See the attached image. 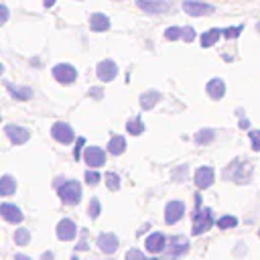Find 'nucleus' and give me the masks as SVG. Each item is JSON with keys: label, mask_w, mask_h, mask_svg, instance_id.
I'll return each instance as SVG.
<instances>
[{"label": "nucleus", "mask_w": 260, "mask_h": 260, "mask_svg": "<svg viewBox=\"0 0 260 260\" xmlns=\"http://www.w3.org/2000/svg\"><path fill=\"white\" fill-rule=\"evenodd\" d=\"M252 175H254V165L242 156H236L232 162H228V167L221 169V179L232 181L236 185H248L252 181Z\"/></svg>", "instance_id": "f257e3e1"}, {"label": "nucleus", "mask_w": 260, "mask_h": 260, "mask_svg": "<svg viewBox=\"0 0 260 260\" xmlns=\"http://www.w3.org/2000/svg\"><path fill=\"white\" fill-rule=\"evenodd\" d=\"M55 189H57V195L59 199L65 203V205H77L83 197V185L77 181V179H65V177H59L55 181Z\"/></svg>", "instance_id": "f03ea898"}, {"label": "nucleus", "mask_w": 260, "mask_h": 260, "mask_svg": "<svg viewBox=\"0 0 260 260\" xmlns=\"http://www.w3.org/2000/svg\"><path fill=\"white\" fill-rule=\"evenodd\" d=\"M189 252V240L185 236H171L167 250H165V260H179L181 256H185Z\"/></svg>", "instance_id": "7ed1b4c3"}, {"label": "nucleus", "mask_w": 260, "mask_h": 260, "mask_svg": "<svg viewBox=\"0 0 260 260\" xmlns=\"http://www.w3.org/2000/svg\"><path fill=\"white\" fill-rule=\"evenodd\" d=\"M118 73H120V67H118V63L114 59H102V61L95 63V77L102 83L114 81L118 77Z\"/></svg>", "instance_id": "20e7f679"}, {"label": "nucleus", "mask_w": 260, "mask_h": 260, "mask_svg": "<svg viewBox=\"0 0 260 260\" xmlns=\"http://www.w3.org/2000/svg\"><path fill=\"white\" fill-rule=\"evenodd\" d=\"M51 75L61 85H73L77 79V69L71 63H57V65H53Z\"/></svg>", "instance_id": "39448f33"}, {"label": "nucleus", "mask_w": 260, "mask_h": 260, "mask_svg": "<svg viewBox=\"0 0 260 260\" xmlns=\"http://www.w3.org/2000/svg\"><path fill=\"white\" fill-rule=\"evenodd\" d=\"M213 209L211 207H203L199 213H193V228H191V234L193 236H201L205 234L207 230H211L213 225Z\"/></svg>", "instance_id": "423d86ee"}, {"label": "nucleus", "mask_w": 260, "mask_h": 260, "mask_svg": "<svg viewBox=\"0 0 260 260\" xmlns=\"http://www.w3.org/2000/svg\"><path fill=\"white\" fill-rule=\"evenodd\" d=\"M181 8L185 10L187 16H195V18H201L205 14H211L215 12V6L205 2V0H183Z\"/></svg>", "instance_id": "0eeeda50"}, {"label": "nucleus", "mask_w": 260, "mask_h": 260, "mask_svg": "<svg viewBox=\"0 0 260 260\" xmlns=\"http://www.w3.org/2000/svg\"><path fill=\"white\" fill-rule=\"evenodd\" d=\"M136 6L150 16H158L169 12L173 8V2L171 0H136Z\"/></svg>", "instance_id": "6e6552de"}, {"label": "nucleus", "mask_w": 260, "mask_h": 260, "mask_svg": "<svg viewBox=\"0 0 260 260\" xmlns=\"http://www.w3.org/2000/svg\"><path fill=\"white\" fill-rule=\"evenodd\" d=\"M51 136H53L59 144H65V146L77 140V138H75V132H73V128H71V124H67V122H55V124L51 126Z\"/></svg>", "instance_id": "1a4fd4ad"}, {"label": "nucleus", "mask_w": 260, "mask_h": 260, "mask_svg": "<svg viewBox=\"0 0 260 260\" xmlns=\"http://www.w3.org/2000/svg\"><path fill=\"white\" fill-rule=\"evenodd\" d=\"M213 181H215V171H213V167L203 165V167H197V169H195V173H193V183H195V187H197L199 191L209 189V187L213 185Z\"/></svg>", "instance_id": "9d476101"}, {"label": "nucleus", "mask_w": 260, "mask_h": 260, "mask_svg": "<svg viewBox=\"0 0 260 260\" xmlns=\"http://www.w3.org/2000/svg\"><path fill=\"white\" fill-rule=\"evenodd\" d=\"M4 134L8 136V140L16 146L26 144L30 140V130L26 126H18V124H6L4 126Z\"/></svg>", "instance_id": "9b49d317"}, {"label": "nucleus", "mask_w": 260, "mask_h": 260, "mask_svg": "<svg viewBox=\"0 0 260 260\" xmlns=\"http://www.w3.org/2000/svg\"><path fill=\"white\" fill-rule=\"evenodd\" d=\"M83 162L89 169H100L106 165V150L100 146H87L83 150Z\"/></svg>", "instance_id": "f8f14e48"}, {"label": "nucleus", "mask_w": 260, "mask_h": 260, "mask_svg": "<svg viewBox=\"0 0 260 260\" xmlns=\"http://www.w3.org/2000/svg\"><path fill=\"white\" fill-rule=\"evenodd\" d=\"M185 203L183 201H179V199H173V201H169L167 205H165V221L169 223V225H173V223H177V221H181L183 219V215H185Z\"/></svg>", "instance_id": "ddd939ff"}, {"label": "nucleus", "mask_w": 260, "mask_h": 260, "mask_svg": "<svg viewBox=\"0 0 260 260\" xmlns=\"http://www.w3.org/2000/svg\"><path fill=\"white\" fill-rule=\"evenodd\" d=\"M55 232H57V238L61 242H71L77 236V225H75V221L71 217H63V219H59Z\"/></svg>", "instance_id": "4468645a"}, {"label": "nucleus", "mask_w": 260, "mask_h": 260, "mask_svg": "<svg viewBox=\"0 0 260 260\" xmlns=\"http://www.w3.org/2000/svg\"><path fill=\"white\" fill-rule=\"evenodd\" d=\"M167 244H169V238L162 234V232H152L150 236H146L144 240V246L150 254H160L167 250Z\"/></svg>", "instance_id": "2eb2a0df"}, {"label": "nucleus", "mask_w": 260, "mask_h": 260, "mask_svg": "<svg viewBox=\"0 0 260 260\" xmlns=\"http://www.w3.org/2000/svg\"><path fill=\"white\" fill-rule=\"evenodd\" d=\"M0 215L4 217V221H8V223H22V219H24V213H22V209L18 207V205H14V203H0Z\"/></svg>", "instance_id": "dca6fc26"}, {"label": "nucleus", "mask_w": 260, "mask_h": 260, "mask_svg": "<svg viewBox=\"0 0 260 260\" xmlns=\"http://www.w3.org/2000/svg\"><path fill=\"white\" fill-rule=\"evenodd\" d=\"M95 244H98V248H100L104 254H114V252L118 250V246H120V240H118L116 234H112V232H104V234L98 236Z\"/></svg>", "instance_id": "f3484780"}, {"label": "nucleus", "mask_w": 260, "mask_h": 260, "mask_svg": "<svg viewBox=\"0 0 260 260\" xmlns=\"http://www.w3.org/2000/svg\"><path fill=\"white\" fill-rule=\"evenodd\" d=\"M205 93L213 100V102H219L223 95H225V81L221 77H211L207 83H205Z\"/></svg>", "instance_id": "a211bd4d"}, {"label": "nucleus", "mask_w": 260, "mask_h": 260, "mask_svg": "<svg viewBox=\"0 0 260 260\" xmlns=\"http://www.w3.org/2000/svg\"><path fill=\"white\" fill-rule=\"evenodd\" d=\"M4 87H6V91H8L16 102H28V100L32 98V89H30L28 85H14L12 81L4 79Z\"/></svg>", "instance_id": "6ab92c4d"}, {"label": "nucleus", "mask_w": 260, "mask_h": 260, "mask_svg": "<svg viewBox=\"0 0 260 260\" xmlns=\"http://www.w3.org/2000/svg\"><path fill=\"white\" fill-rule=\"evenodd\" d=\"M160 100H162V93H160L158 89H146V91L140 93L138 104H140V108H142L144 112H148V110L156 108V104H158Z\"/></svg>", "instance_id": "aec40b11"}, {"label": "nucleus", "mask_w": 260, "mask_h": 260, "mask_svg": "<svg viewBox=\"0 0 260 260\" xmlns=\"http://www.w3.org/2000/svg\"><path fill=\"white\" fill-rule=\"evenodd\" d=\"M110 26H112V22L106 12H93L89 16V28L93 32H106V30H110Z\"/></svg>", "instance_id": "412c9836"}, {"label": "nucleus", "mask_w": 260, "mask_h": 260, "mask_svg": "<svg viewBox=\"0 0 260 260\" xmlns=\"http://www.w3.org/2000/svg\"><path fill=\"white\" fill-rule=\"evenodd\" d=\"M221 37H223V28L211 26V28H207L205 32H201L199 43H201V47H203V49H209V47H213Z\"/></svg>", "instance_id": "4be33fe9"}, {"label": "nucleus", "mask_w": 260, "mask_h": 260, "mask_svg": "<svg viewBox=\"0 0 260 260\" xmlns=\"http://www.w3.org/2000/svg\"><path fill=\"white\" fill-rule=\"evenodd\" d=\"M108 152L112 156H120L126 152V138L122 134H114L110 140H108Z\"/></svg>", "instance_id": "5701e85b"}, {"label": "nucleus", "mask_w": 260, "mask_h": 260, "mask_svg": "<svg viewBox=\"0 0 260 260\" xmlns=\"http://www.w3.org/2000/svg\"><path fill=\"white\" fill-rule=\"evenodd\" d=\"M16 193V179L12 175H2L0 179V197H10Z\"/></svg>", "instance_id": "b1692460"}, {"label": "nucleus", "mask_w": 260, "mask_h": 260, "mask_svg": "<svg viewBox=\"0 0 260 260\" xmlns=\"http://www.w3.org/2000/svg\"><path fill=\"white\" fill-rule=\"evenodd\" d=\"M144 130H146V126H144L140 114H138V116H132V118L126 122V132H128L130 136H140Z\"/></svg>", "instance_id": "393cba45"}, {"label": "nucleus", "mask_w": 260, "mask_h": 260, "mask_svg": "<svg viewBox=\"0 0 260 260\" xmlns=\"http://www.w3.org/2000/svg\"><path fill=\"white\" fill-rule=\"evenodd\" d=\"M213 138H215V130H213V128H201V130H197V132L193 134V140H195V144H199V146L209 144Z\"/></svg>", "instance_id": "a878e982"}, {"label": "nucleus", "mask_w": 260, "mask_h": 260, "mask_svg": "<svg viewBox=\"0 0 260 260\" xmlns=\"http://www.w3.org/2000/svg\"><path fill=\"white\" fill-rule=\"evenodd\" d=\"M14 244L16 246L30 244V232H28V228H16V232H14Z\"/></svg>", "instance_id": "bb28decb"}, {"label": "nucleus", "mask_w": 260, "mask_h": 260, "mask_svg": "<svg viewBox=\"0 0 260 260\" xmlns=\"http://www.w3.org/2000/svg\"><path fill=\"white\" fill-rule=\"evenodd\" d=\"M104 181H106V187H108L110 191H118V189H120V175H118V173L108 171V173L104 175Z\"/></svg>", "instance_id": "cd10ccee"}, {"label": "nucleus", "mask_w": 260, "mask_h": 260, "mask_svg": "<svg viewBox=\"0 0 260 260\" xmlns=\"http://www.w3.org/2000/svg\"><path fill=\"white\" fill-rule=\"evenodd\" d=\"M215 225H217L219 230H232V228L238 225V217H236V215H221V217H217Z\"/></svg>", "instance_id": "c85d7f7f"}, {"label": "nucleus", "mask_w": 260, "mask_h": 260, "mask_svg": "<svg viewBox=\"0 0 260 260\" xmlns=\"http://www.w3.org/2000/svg\"><path fill=\"white\" fill-rule=\"evenodd\" d=\"M162 35H165V39H167V41H179V39H183V26H179V24L167 26Z\"/></svg>", "instance_id": "c756f323"}, {"label": "nucleus", "mask_w": 260, "mask_h": 260, "mask_svg": "<svg viewBox=\"0 0 260 260\" xmlns=\"http://www.w3.org/2000/svg\"><path fill=\"white\" fill-rule=\"evenodd\" d=\"M242 32H244V24L225 26V28H223V39H228V41H234V39H238Z\"/></svg>", "instance_id": "7c9ffc66"}, {"label": "nucleus", "mask_w": 260, "mask_h": 260, "mask_svg": "<svg viewBox=\"0 0 260 260\" xmlns=\"http://www.w3.org/2000/svg\"><path fill=\"white\" fill-rule=\"evenodd\" d=\"M83 179H85V185H91V187H93V185H98L104 177H102V173H100L98 169H87L85 175H83Z\"/></svg>", "instance_id": "2f4dec72"}, {"label": "nucleus", "mask_w": 260, "mask_h": 260, "mask_svg": "<svg viewBox=\"0 0 260 260\" xmlns=\"http://www.w3.org/2000/svg\"><path fill=\"white\" fill-rule=\"evenodd\" d=\"M87 213H89V217H91V219H98V217H100V213H102V203H100V199H98V197H91V199H89Z\"/></svg>", "instance_id": "473e14b6"}, {"label": "nucleus", "mask_w": 260, "mask_h": 260, "mask_svg": "<svg viewBox=\"0 0 260 260\" xmlns=\"http://www.w3.org/2000/svg\"><path fill=\"white\" fill-rule=\"evenodd\" d=\"M75 250L77 252L89 250V232H87V228H81V236H79V242L75 244Z\"/></svg>", "instance_id": "72a5a7b5"}, {"label": "nucleus", "mask_w": 260, "mask_h": 260, "mask_svg": "<svg viewBox=\"0 0 260 260\" xmlns=\"http://www.w3.org/2000/svg\"><path fill=\"white\" fill-rule=\"evenodd\" d=\"M189 177V167L187 165H181L177 169H173V181H187Z\"/></svg>", "instance_id": "f704fd0d"}, {"label": "nucleus", "mask_w": 260, "mask_h": 260, "mask_svg": "<svg viewBox=\"0 0 260 260\" xmlns=\"http://www.w3.org/2000/svg\"><path fill=\"white\" fill-rule=\"evenodd\" d=\"M248 138H250L252 150L254 152H260V130H250L248 132Z\"/></svg>", "instance_id": "c9c22d12"}, {"label": "nucleus", "mask_w": 260, "mask_h": 260, "mask_svg": "<svg viewBox=\"0 0 260 260\" xmlns=\"http://www.w3.org/2000/svg\"><path fill=\"white\" fill-rule=\"evenodd\" d=\"M124 260H150V258H146L142 250H138V248H130V250L126 252Z\"/></svg>", "instance_id": "e433bc0d"}, {"label": "nucleus", "mask_w": 260, "mask_h": 260, "mask_svg": "<svg viewBox=\"0 0 260 260\" xmlns=\"http://www.w3.org/2000/svg\"><path fill=\"white\" fill-rule=\"evenodd\" d=\"M236 114H238V118H240V120H238V126H240L242 130H248V132H250V120H248V116H246L240 108L236 110Z\"/></svg>", "instance_id": "4c0bfd02"}, {"label": "nucleus", "mask_w": 260, "mask_h": 260, "mask_svg": "<svg viewBox=\"0 0 260 260\" xmlns=\"http://www.w3.org/2000/svg\"><path fill=\"white\" fill-rule=\"evenodd\" d=\"M195 37H197V32H195L193 26H183V39H181V41H185V43H193Z\"/></svg>", "instance_id": "58836bf2"}, {"label": "nucleus", "mask_w": 260, "mask_h": 260, "mask_svg": "<svg viewBox=\"0 0 260 260\" xmlns=\"http://www.w3.org/2000/svg\"><path fill=\"white\" fill-rule=\"evenodd\" d=\"M85 146V138L83 136H79L77 140H75V148H73V156H75V160H79V156H81V148Z\"/></svg>", "instance_id": "ea45409f"}, {"label": "nucleus", "mask_w": 260, "mask_h": 260, "mask_svg": "<svg viewBox=\"0 0 260 260\" xmlns=\"http://www.w3.org/2000/svg\"><path fill=\"white\" fill-rule=\"evenodd\" d=\"M87 95H89L91 100H102V98H104V89L98 87V85H93V87L87 89Z\"/></svg>", "instance_id": "a19ab883"}, {"label": "nucleus", "mask_w": 260, "mask_h": 260, "mask_svg": "<svg viewBox=\"0 0 260 260\" xmlns=\"http://www.w3.org/2000/svg\"><path fill=\"white\" fill-rule=\"evenodd\" d=\"M0 12H2L0 24H6V20H8V16H10V12H8V6H6V4H0Z\"/></svg>", "instance_id": "79ce46f5"}, {"label": "nucleus", "mask_w": 260, "mask_h": 260, "mask_svg": "<svg viewBox=\"0 0 260 260\" xmlns=\"http://www.w3.org/2000/svg\"><path fill=\"white\" fill-rule=\"evenodd\" d=\"M14 260H32V258L26 254H14Z\"/></svg>", "instance_id": "37998d69"}, {"label": "nucleus", "mask_w": 260, "mask_h": 260, "mask_svg": "<svg viewBox=\"0 0 260 260\" xmlns=\"http://www.w3.org/2000/svg\"><path fill=\"white\" fill-rule=\"evenodd\" d=\"M55 2H57V0H43V6H45V8H53Z\"/></svg>", "instance_id": "c03bdc74"}, {"label": "nucleus", "mask_w": 260, "mask_h": 260, "mask_svg": "<svg viewBox=\"0 0 260 260\" xmlns=\"http://www.w3.org/2000/svg\"><path fill=\"white\" fill-rule=\"evenodd\" d=\"M43 260H53V252H45L43 254Z\"/></svg>", "instance_id": "a18cd8bd"}, {"label": "nucleus", "mask_w": 260, "mask_h": 260, "mask_svg": "<svg viewBox=\"0 0 260 260\" xmlns=\"http://www.w3.org/2000/svg\"><path fill=\"white\" fill-rule=\"evenodd\" d=\"M256 30H258V32H260V20H258V22H256Z\"/></svg>", "instance_id": "49530a36"}, {"label": "nucleus", "mask_w": 260, "mask_h": 260, "mask_svg": "<svg viewBox=\"0 0 260 260\" xmlns=\"http://www.w3.org/2000/svg\"><path fill=\"white\" fill-rule=\"evenodd\" d=\"M71 260H77V256H71Z\"/></svg>", "instance_id": "de8ad7c7"}, {"label": "nucleus", "mask_w": 260, "mask_h": 260, "mask_svg": "<svg viewBox=\"0 0 260 260\" xmlns=\"http://www.w3.org/2000/svg\"><path fill=\"white\" fill-rule=\"evenodd\" d=\"M150 260H160V258H150Z\"/></svg>", "instance_id": "09e8293b"}, {"label": "nucleus", "mask_w": 260, "mask_h": 260, "mask_svg": "<svg viewBox=\"0 0 260 260\" xmlns=\"http://www.w3.org/2000/svg\"><path fill=\"white\" fill-rule=\"evenodd\" d=\"M258 236H260V230H258Z\"/></svg>", "instance_id": "8fccbe9b"}]
</instances>
